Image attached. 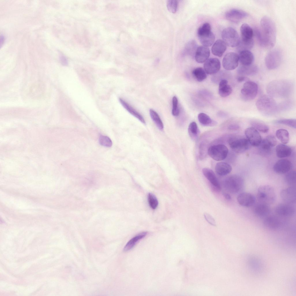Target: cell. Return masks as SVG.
<instances>
[{"label": "cell", "instance_id": "6da1fadb", "mask_svg": "<svg viewBox=\"0 0 296 296\" xmlns=\"http://www.w3.org/2000/svg\"><path fill=\"white\" fill-rule=\"evenodd\" d=\"M260 28H256L254 30L255 35L259 45L267 48L273 47L276 38V29L275 23L269 17L264 16L260 22Z\"/></svg>", "mask_w": 296, "mask_h": 296}, {"label": "cell", "instance_id": "7a4b0ae2", "mask_svg": "<svg viewBox=\"0 0 296 296\" xmlns=\"http://www.w3.org/2000/svg\"><path fill=\"white\" fill-rule=\"evenodd\" d=\"M293 85L291 82L285 80H274L268 84L267 90L273 97L284 98L288 97L292 91Z\"/></svg>", "mask_w": 296, "mask_h": 296}, {"label": "cell", "instance_id": "3957f363", "mask_svg": "<svg viewBox=\"0 0 296 296\" xmlns=\"http://www.w3.org/2000/svg\"><path fill=\"white\" fill-rule=\"evenodd\" d=\"M258 111L265 115H271L278 111V105L273 97L264 95L260 97L256 104Z\"/></svg>", "mask_w": 296, "mask_h": 296}, {"label": "cell", "instance_id": "277c9868", "mask_svg": "<svg viewBox=\"0 0 296 296\" xmlns=\"http://www.w3.org/2000/svg\"><path fill=\"white\" fill-rule=\"evenodd\" d=\"M244 184L243 178L237 175H233L228 177L223 182V185L225 189L233 194L238 193L242 190Z\"/></svg>", "mask_w": 296, "mask_h": 296}, {"label": "cell", "instance_id": "5b68a950", "mask_svg": "<svg viewBox=\"0 0 296 296\" xmlns=\"http://www.w3.org/2000/svg\"><path fill=\"white\" fill-rule=\"evenodd\" d=\"M258 199L260 203L270 206L275 201L276 195L272 187L269 185H262L258 188Z\"/></svg>", "mask_w": 296, "mask_h": 296}, {"label": "cell", "instance_id": "8992f818", "mask_svg": "<svg viewBox=\"0 0 296 296\" xmlns=\"http://www.w3.org/2000/svg\"><path fill=\"white\" fill-rule=\"evenodd\" d=\"M198 38L201 44L206 47L211 46L214 43L215 36L211 31V27L208 23H204L198 29Z\"/></svg>", "mask_w": 296, "mask_h": 296}, {"label": "cell", "instance_id": "52a82bcc", "mask_svg": "<svg viewBox=\"0 0 296 296\" xmlns=\"http://www.w3.org/2000/svg\"><path fill=\"white\" fill-rule=\"evenodd\" d=\"M258 89V85L256 82L249 81L246 82L241 90V98L245 101L253 100L257 95Z\"/></svg>", "mask_w": 296, "mask_h": 296}, {"label": "cell", "instance_id": "ba28073f", "mask_svg": "<svg viewBox=\"0 0 296 296\" xmlns=\"http://www.w3.org/2000/svg\"><path fill=\"white\" fill-rule=\"evenodd\" d=\"M222 37L226 45L231 47H237L239 44L240 38L236 31L234 28L228 27L223 31Z\"/></svg>", "mask_w": 296, "mask_h": 296}, {"label": "cell", "instance_id": "9c48e42d", "mask_svg": "<svg viewBox=\"0 0 296 296\" xmlns=\"http://www.w3.org/2000/svg\"><path fill=\"white\" fill-rule=\"evenodd\" d=\"M228 143L232 150L238 153H243L248 149L250 144L246 138L238 136L230 137Z\"/></svg>", "mask_w": 296, "mask_h": 296}, {"label": "cell", "instance_id": "30bf717a", "mask_svg": "<svg viewBox=\"0 0 296 296\" xmlns=\"http://www.w3.org/2000/svg\"><path fill=\"white\" fill-rule=\"evenodd\" d=\"M282 59L281 51L274 49L269 52L266 55L265 61L267 68L270 70L274 69L280 65Z\"/></svg>", "mask_w": 296, "mask_h": 296}, {"label": "cell", "instance_id": "8fae6325", "mask_svg": "<svg viewBox=\"0 0 296 296\" xmlns=\"http://www.w3.org/2000/svg\"><path fill=\"white\" fill-rule=\"evenodd\" d=\"M228 150L223 144H218L210 147L208 150L209 156L214 160L220 161L225 159L227 156Z\"/></svg>", "mask_w": 296, "mask_h": 296}, {"label": "cell", "instance_id": "7c38bea8", "mask_svg": "<svg viewBox=\"0 0 296 296\" xmlns=\"http://www.w3.org/2000/svg\"><path fill=\"white\" fill-rule=\"evenodd\" d=\"M239 62L238 55L234 52L227 53L224 56L222 61L223 68L227 70H232L238 66Z\"/></svg>", "mask_w": 296, "mask_h": 296}, {"label": "cell", "instance_id": "4fadbf2b", "mask_svg": "<svg viewBox=\"0 0 296 296\" xmlns=\"http://www.w3.org/2000/svg\"><path fill=\"white\" fill-rule=\"evenodd\" d=\"M277 144V140L274 136L271 135L267 136L262 140L259 145V151L262 154L268 155L271 153L272 148Z\"/></svg>", "mask_w": 296, "mask_h": 296}, {"label": "cell", "instance_id": "5bb4252c", "mask_svg": "<svg viewBox=\"0 0 296 296\" xmlns=\"http://www.w3.org/2000/svg\"><path fill=\"white\" fill-rule=\"evenodd\" d=\"M245 134L250 145L254 147L259 146L262 140L257 130L253 127H248L245 130Z\"/></svg>", "mask_w": 296, "mask_h": 296}, {"label": "cell", "instance_id": "9a60e30c", "mask_svg": "<svg viewBox=\"0 0 296 296\" xmlns=\"http://www.w3.org/2000/svg\"><path fill=\"white\" fill-rule=\"evenodd\" d=\"M248 16V14L245 11L236 9L229 10L225 14V18L228 20L234 23L240 22Z\"/></svg>", "mask_w": 296, "mask_h": 296}, {"label": "cell", "instance_id": "2e32d148", "mask_svg": "<svg viewBox=\"0 0 296 296\" xmlns=\"http://www.w3.org/2000/svg\"><path fill=\"white\" fill-rule=\"evenodd\" d=\"M295 209L292 204L286 203H280L275 207V213L278 216L283 217H290L293 215Z\"/></svg>", "mask_w": 296, "mask_h": 296}, {"label": "cell", "instance_id": "e0dca14e", "mask_svg": "<svg viewBox=\"0 0 296 296\" xmlns=\"http://www.w3.org/2000/svg\"><path fill=\"white\" fill-rule=\"evenodd\" d=\"M280 195L285 203L292 205L294 204L296 200L295 187L290 186L283 189L281 191Z\"/></svg>", "mask_w": 296, "mask_h": 296}, {"label": "cell", "instance_id": "ac0fdd59", "mask_svg": "<svg viewBox=\"0 0 296 296\" xmlns=\"http://www.w3.org/2000/svg\"><path fill=\"white\" fill-rule=\"evenodd\" d=\"M221 68V63L219 60L215 58L208 59L204 64V68L206 73L210 75L214 74L217 73Z\"/></svg>", "mask_w": 296, "mask_h": 296}, {"label": "cell", "instance_id": "d6986e66", "mask_svg": "<svg viewBox=\"0 0 296 296\" xmlns=\"http://www.w3.org/2000/svg\"><path fill=\"white\" fill-rule=\"evenodd\" d=\"M240 42L246 43L254 42L253 38L254 35V31L248 24L244 23L241 25L240 28Z\"/></svg>", "mask_w": 296, "mask_h": 296}, {"label": "cell", "instance_id": "ffe728a7", "mask_svg": "<svg viewBox=\"0 0 296 296\" xmlns=\"http://www.w3.org/2000/svg\"><path fill=\"white\" fill-rule=\"evenodd\" d=\"M237 201L241 206L247 207L253 206L255 204L256 199L252 194L247 192L240 193L237 197Z\"/></svg>", "mask_w": 296, "mask_h": 296}, {"label": "cell", "instance_id": "44dd1931", "mask_svg": "<svg viewBox=\"0 0 296 296\" xmlns=\"http://www.w3.org/2000/svg\"><path fill=\"white\" fill-rule=\"evenodd\" d=\"M292 164L288 160L282 159L278 160L274 165V171L276 173L283 174L287 173L291 170Z\"/></svg>", "mask_w": 296, "mask_h": 296}, {"label": "cell", "instance_id": "7402d4cb", "mask_svg": "<svg viewBox=\"0 0 296 296\" xmlns=\"http://www.w3.org/2000/svg\"><path fill=\"white\" fill-rule=\"evenodd\" d=\"M210 51L208 47L201 46L197 47L195 54V58L197 62L202 63L208 58Z\"/></svg>", "mask_w": 296, "mask_h": 296}, {"label": "cell", "instance_id": "603a6c76", "mask_svg": "<svg viewBox=\"0 0 296 296\" xmlns=\"http://www.w3.org/2000/svg\"><path fill=\"white\" fill-rule=\"evenodd\" d=\"M264 225L267 228L271 230L279 229L281 225V222L277 216L271 215L266 217L263 221Z\"/></svg>", "mask_w": 296, "mask_h": 296}, {"label": "cell", "instance_id": "cb8c5ba5", "mask_svg": "<svg viewBox=\"0 0 296 296\" xmlns=\"http://www.w3.org/2000/svg\"><path fill=\"white\" fill-rule=\"evenodd\" d=\"M202 171L204 176L210 182L214 188L217 191L220 190L221 187L220 184L214 172L208 168H203Z\"/></svg>", "mask_w": 296, "mask_h": 296}, {"label": "cell", "instance_id": "d4e9b609", "mask_svg": "<svg viewBox=\"0 0 296 296\" xmlns=\"http://www.w3.org/2000/svg\"><path fill=\"white\" fill-rule=\"evenodd\" d=\"M258 71V68L256 65H241L238 68L237 72L239 74L241 75L252 76L256 75Z\"/></svg>", "mask_w": 296, "mask_h": 296}, {"label": "cell", "instance_id": "484cf974", "mask_svg": "<svg viewBox=\"0 0 296 296\" xmlns=\"http://www.w3.org/2000/svg\"><path fill=\"white\" fill-rule=\"evenodd\" d=\"M239 61L241 64L249 65L252 64L254 60V56L249 50H244L239 52Z\"/></svg>", "mask_w": 296, "mask_h": 296}, {"label": "cell", "instance_id": "4316f807", "mask_svg": "<svg viewBox=\"0 0 296 296\" xmlns=\"http://www.w3.org/2000/svg\"><path fill=\"white\" fill-rule=\"evenodd\" d=\"M271 211L269 205L261 203L257 204L254 209L255 214L260 217H265L269 215Z\"/></svg>", "mask_w": 296, "mask_h": 296}, {"label": "cell", "instance_id": "83f0119b", "mask_svg": "<svg viewBox=\"0 0 296 296\" xmlns=\"http://www.w3.org/2000/svg\"><path fill=\"white\" fill-rule=\"evenodd\" d=\"M226 48V45L223 41L218 40L214 43L212 47V53L215 56L221 57L225 52Z\"/></svg>", "mask_w": 296, "mask_h": 296}, {"label": "cell", "instance_id": "f1b7e54d", "mask_svg": "<svg viewBox=\"0 0 296 296\" xmlns=\"http://www.w3.org/2000/svg\"><path fill=\"white\" fill-rule=\"evenodd\" d=\"M232 91V87L228 84L227 80L223 79L220 81L219 86V93L220 96L223 97H227L231 94Z\"/></svg>", "mask_w": 296, "mask_h": 296}, {"label": "cell", "instance_id": "f546056e", "mask_svg": "<svg viewBox=\"0 0 296 296\" xmlns=\"http://www.w3.org/2000/svg\"><path fill=\"white\" fill-rule=\"evenodd\" d=\"M119 101L122 106L129 113L137 118L142 123L145 124V121L142 115L129 103L121 98H119Z\"/></svg>", "mask_w": 296, "mask_h": 296}, {"label": "cell", "instance_id": "4dcf8cb0", "mask_svg": "<svg viewBox=\"0 0 296 296\" xmlns=\"http://www.w3.org/2000/svg\"><path fill=\"white\" fill-rule=\"evenodd\" d=\"M277 156L280 158H284L289 157L292 152L291 148L284 144H280L276 147Z\"/></svg>", "mask_w": 296, "mask_h": 296}, {"label": "cell", "instance_id": "1f68e13d", "mask_svg": "<svg viewBox=\"0 0 296 296\" xmlns=\"http://www.w3.org/2000/svg\"><path fill=\"white\" fill-rule=\"evenodd\" d=\"M215 169L216 172L218 175L224 176L231 172L232 170V167L227 163L220 162L216 164Z\"/></svg>", "mask_w": 296, "mask_h": 296}, {"label": "cell", "instance_id": "d6a6232c", "mask_svg": "<svg viewBox=\"0 0 296 296\" xmlns=\"http://www.w3.org/2000/svg\"><path fill=\"white\" fill-rule=\"evenodd\" d=\"M147 234L146 232L140 233L131 239L125 246L123 251H127L132 249L140 240L144 237Z\"/></svg>", "mask_w": 296, "mask_h": 296}, {"label": "cell", "instance_id": "836d02e7", "mask_svg": "<svg viewBox=\"0 0 296 296\" xmlns=\"http://www.w3.org/2000/svg\"><path fill=\"white\" fill-rule=\"evenodd\" d=\"M275 134L277 138L283 144H287L289 141V134L286 130L278 129L276 131Z\"/></svg>", "mask_w": 296, "mask_h": 296}, {"label": "cell", "instance_id": "e575fe53", "mask_svg": "<svg viewBox=\"0 0 296 296\" xmlns=\"http://www.w3.org/2000/svg\"><path fill=\"white\" fill-rule=\"evenodd\" d=\"M198 118L199 123L204 126H212L216 124L215 121L212 120L208 115L204 113L199 114Z\"/></svg>", "mask_w": 296, "mask_h": 296}, {"label": "cell", "instance_id": "d590c367", "mask_svg": "<svg viewBox=\"0 0 296 296\" xmlns=\"http://www.w3.org/2000/svg\"><path fill=\"white\" fill-rule=\"evenodd\" d=\"M192 74L195 79L198 82H201L207 77L206 73L204 69L201 67H198L194 69Z\"/></svg>", "mask_w": 296, "mask_h": 296}, {"label": "cell", "instance_id": "8d00e7d4", "mask_svg": "<svg viewBox=\"0 0 296 296\" xmlns=\"http://www.w3.org/2000/svg\"><path fill=\"white\" fill-rule=\"evenodd\" d=\"M149 113L151 118L158 127L160 130H163V124L158 114L151 109L149 110Z\"/></svg>", "mask_w": 296, "mask_h": 296}, {"label": "cell", "instance_id": "74e56055", "mask_svg": "<svg viewBox=\"0 0 296 296\" xmlns=\"http://www.w3.org/2000/svg\"><path fill=\"white\" fill-rule=\"evenodd\" d=\"M251 125L252 127L262 133H267L269 130V126L259 121H253L251 122Z\"/></svg>", "mask_w": 296, "mask_h": 296}, {"label": "cell", "instance_id": "f35d334b", "mask_svg": "<svg viewBox=\"0 0 296 296\" xmlns=\"http://www.w3.org/2000/svg\"><path fill=\"white\" fill-rule=\"evenodd\" d=\"M188 133L191 138L193 139L197 138L199 131L196 123L192 122L189 125L188 128Z\"/></svg>", "mask_w": 296, "mask_h": 296}, {"label": "cell", "instance_id": "ab89813d", "mask_svg": "<svg viewBox=\"0 0 296 296\" xmlns=\"http://www.w3.org/2000/svg\"><path fill=\"white\" fill-rule=\"evenodd\" d=\"M197 48L196 42L194 40H191L186 44L185 48V51L188 54L193 55L195 54Z\"/></svg>", "mask_w": 296, "mask_h": 296}, {"label": "cell", "instance_id": "60d3db41", "mask_svg": "<svg viewBox=\"0 0 296 296\" xmlns=\"http://www.w3.org/2000/svg\"><path fill=\"white\" fill-rule=\"evenodd\" d=\"M275 123L286 125L293 128H296V121L295 119H282L274 121Z\"/></svg>", "mask_w": 296, "mask_h": 296}, {"label": "cell", "instance_id": "b9f144b4", "mask_svg": "<svg viewBox=\"0 0 296 296\" xmlns=\"http://www.w3.org/2000/svg\"><path fill=\"white\" fill-rule=\"evenodd\" d=\"M286 183L290 186H294L296 184V173L292 171L287 173L285 177Z\"/></svg>", "mask_w": 296, "mask_h": 296}, {"label": "cell", "instance_id": "7bdbcfd3", "mask_svg": "<svg viewBox=\"0 0 296 296\" xmlns=\"http://www.w3.org/2000/svg\"><path fill=\"white\" fill-rule=\"evenodd\" d=\"M178 5V2L177 0H169L166 3V6L169 11L173 13H175L177 11Z\"/></svg>", "mask_w": 296, "mask_h": 296}, {"label": "cell", "instance_id": "ee69618b", "mask_svg": "<svg viewBox=\"0 0 296 296\" xmlns=\"http://www.w3.org/2000/svg\"><path fill=\"white\" fill-rule=\"evenodd\" d=\"M148 200L149 205L151 208L155 209L157 208L158 204V201L154 195L152 193H149L148 196Z\"/></svg>", "mask_w": 296, "mask_h": 296}, {"label": "cell", "instance_id": "f6af8a7d", "mask_svg": "<svg viewBox=\"0 0 296 296\" xmlns=\"http://www.w3.org/2000/svg\"><path fill=\"white\" fill-rule=\"evenodd\" d=\"M99 141L100 145L105 147H110L112 145L111 140L106 136L101 135L99 138Z\"/></svg>", "mask_w": 296, "mask_h": 296}, {"label": "cell", "instance_id": "bcb514c9", "mask_svg": "<svg viewBox=\"0 0 296 296\" xmlns=\"http://www.w3.org/2000/svg\"><path fill=\"white\" fill-rule=\"evenodd\" d=\"M172 115L174 116H178L180 114V110L178 106V100L177 97L174 96L172 98Z\"/></svg>", "mask_w": 296, "mask_h": 296}, {"label": "cell", "instance_id": "7dc6e473", "mask_svg": "<svg viewBox=\"0 0 296 296\" xmlns=\"http://www.w3.org/2000/svg\"><path fill=\"white\" fill-rule=\"evenodd\" d=\"M204 217L206 221L210 225L213 226L216 225V222L214 218L209 214L205 213L204 214Z\"/></svg>", "mask_w": 296, "mask_h": 296}, {"label": "cell", "instance_id": "c3c4849f", "mask_svg": "<svg viewBox=\"0 0 296 296\" xmlns=\"http://www.w3.org/2000/svg\"><path fill=\"white\" fill-rule=\"evenodd\" d=\"M249 78L243 75L239 76L237 78V80L239 82H246L249 81Z\"/></svg>", "mask_w": 296, "mask_h": 296}, {"label": "cell", "instance_id": "681fc988", "mask_svg": "<svg viewBox=\"0 0 296 296\" xmlns=\"http://www.w3.org/2000/svg\"><path fill=\"white\" fill-rule=\"evenodd\" d=\"M239 127L236 125H232L229 126V129L230 130H236L238 129Z\"/></svg>", "mask_w": 296, "mask_h": 296}, {"label": "cell", "instance_id": "f907efd6", "mask_svg": "<svg viewBox=\"0 0 296 296\" xmlns=\"http://www.w3.org/2000/svg\"><path fill=\"white\" fill-rule=\"evenodd\" d=\"M223 195L224 197L227 200H230L231 199V197L229 194L226 193H223Z\"/></svg>", "mask_w": 296, "mask_h": 296}]
</instances>
